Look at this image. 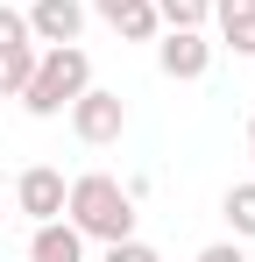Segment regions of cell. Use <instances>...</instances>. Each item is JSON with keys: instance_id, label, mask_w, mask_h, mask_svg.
<instances>
[{"instance_id": "7c38bea8", "label": "cell", "mask_w": 255, "mask_h": 262, "mask_svg": "<svg viewBox=\"0 0 255 262\" xmlns=\"http://www.w3.org/2000/svg\"><path fill=\"white\" fill-rule=\"evenodd\" d=\"M156 21H163V29H206L213 0H156Z\"/></svg>"}, {"instance_id": "6da1fadb", "label": "cell", "mask_w": 255, "mask_h": 262, "mask_svg": "<svg viewBox=\"0 0 255 262\" xmlns=\"http://www.w3.org/2000/svg\"><path fill=\"white\" fill-rule=\"evenodd\" d=\"M64 220L78 227L85 241H128L135 234V199H128V184L121 177H107V170H85L64 184Z\"/></svg>"}, {"instance_id": "3957f363", "label": "cell", "mask_w": 255, "mask_h": 262, "mask_svg": "<svg viewBox=\"0 0 255 262\" xmlns=\"http://www.w3.org/2000/svg\"><path fill=\"white\" fill-rule=\"evenodd\" d=\"M64 114H71V135H78L85 149H107V142H121V128H128V99L107 92V85H85Z\"/></svg>"}, {"instance_id": "5bb4252c", "label": "cell", "mask_w": 255, "mask_h": 262, "mask_svg": "<svg viewBox=\"0 0 255 262\" xmlns=\"http://www.w3.org/2000/svg\"><path fill=\"white\" fill-rule=\"evenodd\" d=\"M199 262H248V255H241V241H213V248H199Z\"/></svg>"}, {"instance_id": "8fae6325", "label": "cell", "mask_w": 255, "mask_h": 262, "mask_svg": "<svg viewBox=\"0 0 255 262\" xmlns=\"http://www.w3.org/2000/svg\"><path fill=\"white\" fill-rule=\"evenodd\" d=\"M220 213H227V227H234V241H255V177L248 184H227Z\"/></svg>"}, {"instance_id": "5b68a950", "label": "cell", "mask_w": 255, "mask_h": 262, "mask_svg": "<svg viewBox=\"0 0 255 262\" xmlns=\"http://www.w3.org/2000/svg\"><path fill=\"white\" fill-rule=\"evenodd\" d=\"M156 64H163V78H177V85L206 78V71H213V43H206V29H163Z\"/></svg>"}, {"instance_id": "277c9868", "label": "cell", "mask_w": 255, "mask_h": 262, "mask_svg": "<svg viewBox=\"0 0 255 262\" xmlns=\"http://www.w3.org/2000/svg\"><path fill=\"white\" fill-rule=\"evenodd\" d=\"M29 71H36V36L14 7H0V99H22Z\"/></svg>"}, {"instance_id": "9c48e42d", "label": "cell", "mask_w": 255, "mask_h": 262, "mask_svg": "<svg viewBox=\"0 0 255 262\" xmlns=\"http://www.w3.org/2000/svg\"><path fill=\"white\" fill-rule=\"evenodd\" d=\"M29 262H85V234L71 220H42L29 241Z\"/></svg>"}, {"instance_id": "ba28073f", "label": "cell", "mask_w": 255, "mask_h": 262, "mask_svg": "<svg viewBox=\"0 0 255 262\" xmlns=\"http://www.w3.org/2000/svg\"><path fill=\"white\" fill-rule=\"evenodd\" d=\"M22 21H29V36H36V43H78V29H85V0H36Z\"/></svg>"}, {"instance_id": "7a4b0ae2", "label": "cell", "mask_w": 255, "mask_h": 262, "mask_svg": "<svg viewBox=\"0 0 255 262\" xmlns=\"http://www.w3.org/2000/svg\"><path fill=\"white\" fill-rule=\"evenodd\" d=\"M85 85H92V57H85L78 43H50V50H36V71H29V85H22V106H29L36 121H57Z\"/></svg>"}, {"instance_id": "30bf717a", "label": "cell", "mask_w": 255, "mask_h": 262, "mask_svg": "<svg viewBox=\"0 0 255 262\" xmlns=\"http://www.w3.org/2000/svg\"><path fill=\"white\" fill-rule=\"evenodd\" d=\"M213 21L234 57H255V0H213Z\"/></svg>"}, {"instance_id": "9a60e30c", "label": "cell", "mask_w": 255, "mask_h": 262, "mask_svg": "<svg viewBox=\"0 0 255 262\" xmlns=\"http://www.w3.org/2000/svg\"><path fill=\"white\" fill-rule=\"evenodd\" d=\"M248 156H255V114H248Z\"/></svg>"}, {"instance_id": "8992f818", "label": "cell", "mask_w": 255, "mask_h": 262, "mask_svg": "<svg viewBox=\"0 0 255 262\" xmlns=\"http://www.w3.org/2000/svg\"><path fill=\"white\" fill-rule=\"evenodd\" d=\"M14 206L36 220H64V170H50V163H29V170L14 177Z\"/></svg>"}, {"instance_id": "4fadbf2b", "label": "cell", "mask_w": 255, "mask_h": 262, "mask_svg": "<svg viewBox=\"0 0 255 262\" xmlns=\"http://www.w3.org/2000/svg\"><path fill=\"white\" fill-rule=\"evenodd\" d=\"M99 262H163V255H156L149 241H135V234H128V241H107V255H99Z\"/></svg>"}, {"instance_id": "52a82bcc", "label": "cell", "mask_w": 255, "mask_h": 262, "mask_svg": "<svg viewBox=\"0 0 255 262\" xmlns=\"http://www.w3.org/2000/svg\"><path fill=\"white\" fill-rule=\"evenodd\" d=\"M92 14L121 36V43H156L163 21H156V0H92Z\"/></svg>"}]
</instances>
